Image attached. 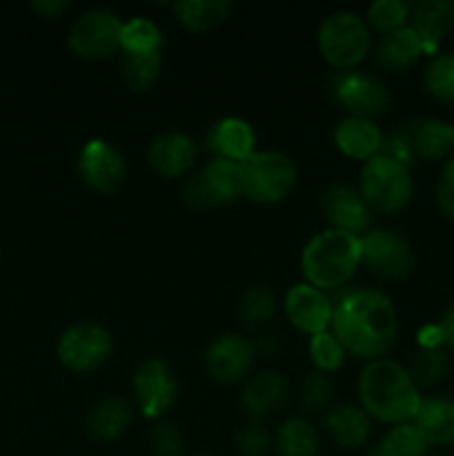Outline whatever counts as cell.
I'll list each match as a JSON object with an SVG mask.
<instances>
[{
    "instance_id": "52a82bcc",
    "label": "cell",
    "mask_w": 454,
    "mask_h": 456,
    "mask_svg": "<svg viewBox=\"0 0 454 456\" xmlns=\"http://www.w3.org/2000/svg\"><path fill=\"white\" fill-rule=\"evenodd\" d=\"M114 352L109 330L96 323H78L61 334L56 356L71 372H92L105 365Z\"/></svg>"
},
{
    "instance_id": "7402d4cb",
    "label": "cell",
    "mask_w": 454,
    "mask_h": 456,
    "mask_svg": "<svg viewBox=\"0 0 454 456\" xmlns=\"http://www.w3.org/2000/svg\"><path fill=\"white\" fill-rule=\"evenodd\" d=\"M423 53L427 52L421 36L412 29V25H405L401 29L392 31V34L381 36L374 56H377V62L383 69L401 71L409 69Z\"/></svg>"
},
{
    "instance_id": "74e56055",
    "label": "cell",
    "mask_w": 454,
    "mask_h": 456,
    "mask_svg": "<svg viewBox=\"0 0 454 456\" xmlns=\"http://www.w3.org/2000/svg\"><path fill=\"white\" fill-rule=\"evenodd\" d=\"M151 448L158 456H181L185 448V436L174 423L160 421L151 428Z\"/></svg>"
},
{
    "instance_id": "484cf974",
    "label": "cell",
    "mask_w": 454,
    "mask_h": 456,
    "mask_svg": "<svg viewBox=\"0 0 454 456\" xmlns=\"http://www.w3.org/2000/svg\"><path fill=\"white\" fill-rule=\"evenodd\" d=\"M231 9L234 4L227 0H182V3L172 4L178 22L191 34H203L218 27L230 18Z\"/></svg>"
},
{
    "instance_id": "3957f363",
    "label": "cell",
    "mask_w": 454,
    "mask_h": 456,
    "mask_svg": "<svg viewBox=\"0 0 454 456\" xmlns=\"http://www.w3.org/2000/svg\"><path fill=\"white\" fill-rule=\"evenodd\" d=\"M361 265V236L338 230H323L307 240L301 254L305 283L320 292L338 289Z\"/></svg>"
},
{
    "instance_id": "d4e9b609",
    "label": "cell",
    "mask_w": 454,
    "mask_h": 456,
    "mask_svg": "<svg viewBox=\"0 0 454 456\" xmlns=\"http://www.w3.org/2000/svg\"><path fill=\"white\" fill-rule=\"evenodd\" d=\"M412 423L427 441V445L454 444V401L441 399V396L423 399Z\"/></svg>"
},
{
    "instance_id": "f546056e",
    "label": "cell",
    "mask_w": 454,
    "mask_h": 456,
    "mask_svg": "<svg viewBox=\"0 0 454 456\" xmlns=\"http://www.w3.org/2000/svg\"><path fill=\"white\" fill-rule=\"evenodd\" d=\"M427 448L430 445L414 423H401L369 450V456H426Z\"/></svg>"
},
{
    "instance_id": "cb8c5ba5",
    "label": "cell",
    "mask_w": 454,
    "mask_h": 456,
    "mask_svg": "<svg viewBox=\"0 0 454 456\" xmlns=\"http://www.w3.org/2000/svg\"><path fill=\"white\" fill-rule=\"evenodd\" d=\"M129 423H132V405L118 396H109L89 410L87 419H85V430L93 441L107 444V441H116L118 436H123Z\"/></svg>"
},
{
    "instance_id": "d6a6232c",
    "label": "cell",
    "mask_w": 454,
    "mask_h": 456,
    "mask_svg": "<svg viewBox=\"0 0 454 456\" xmlns=\"http://www.w3.org/2000/svg\"><path fill=\"white\" fill-rule=\"evenodd\" d=\"M423 83L430 96L441 102H454V53H439L426 67Z\"/></svg>"
},
{
    "instance_id": "83f0119b",
    "label": "cell",
    "mask_w": 454,
    "mask_h": 456,
    "mask_svg": "<svg viewBox=\"0 0 454 456\" xmlns=\"http://www.w3.org/2000/svg\"><path fill=\"white\" fill-rule=\"evenodd\" d=\"M279 456H316L319 454V432L307 419L292 417L276 432Z\"/></svg>"
},
{
    "instance_id": "4dcf8cb0",
    "label": "cell",
    "mask_w": 454,
    "mask_h": 456,
    "mask_svg": "<svg viewBox=\"0 0 454 456\" xmlns=\"http://www.w3.org/2000/svg\"><path fill=\"white\" fill-rule=\"evenodd\" d=\"M276 314V297L267 285H252L239 301V319L245 328H265Z\"/></svg>"
},
{
    "instance_id": "9a60e30c",
    "label": "cell",
    "mask_w": 454,
    "mask_h": 456,
    "mask_svg": "<svg viewBox=\"0 0 454 456\" xmlns=\"http://www.w3.org/2000/svg\"><path fill=\"white\" fill-rule=\"evenodd\" d=\"M256 356V347L243 334H223L205 354L209 377L221 383H236L249 372Z\"/></svg>"
},
{
    "instance_id": "8992f818",
    "label": "cell",
    "mask_w": 454,
    "mask_h": 456,
    "mask_svg": "<svg viewBox=\"0 0 454 456\" xmlns=\"http://www.w3.org/2000/svg\"><path fill=\"white\" fill-rule=\"evenodd\" d=\"M319 49L334 69H352L365 61L372 45L365 18L354 12H336L319 27Z\"/></svg>"
},
{
    "instance_id": "f6af8a7d",
    "label": "cell",
    "mask_w": 454,
    "mask_h": 456,
    "mask_svg": "<svg viewBox=\"0 0 454 456\" xmlns=\"http://www.w3.org/2000/svg\"><path fill=\"white\" fill-rule=\"evenodd\" d=\"M426 456H436V454H426Z\"/></svg>"
},
{
    "instance_id": "8d00e7d4",
    "label": "cell",
    "mask_w": 454,
    "mask_h": 456,
    "mask_svg": "<svg viewBox=\"0 0 454 456\" xmlns=\"http://www.w3.org/2000/svg\"><path fill=\"white\" fill-rule=\"evenodd\" d=\"M332 392H334V383L329 379V374L319 372H310L303 381L301 387V405L305 412H323L328 410L329 401H332Z\"/></svg>"
},
{
    "instance_id": "5b68a950",
    "label": "cell",
    "mask_w": 454,
    "mask_h": 456,
    "mask_svg": "<svg viewBox=\"0 0 454 456\" xmlns=\"http://www.w3.org/2000/svg\"><path fill=\"white\" fill-rule=\"evenodd\" d=\"M359 194L369 209L383 214H396L409 205L414 196L412 174L408 165L378 154L363 163L359 176Z\"/></svg>"
},
{
    "instance_id": "60d3db41",
    "label": "cell",
    "mask_w": 454,
    "mask_h": 456,
    "mask_svg": "<svg viewBox=\"0 0 454 456\" xmlns=\"http://www.w3.org/2000/svg\"><path fill=\"white\" fill-rule=\"evenodd\" d=\"M436 205H439V212L443 216L454 221V159H450L439 174V183H436Z\"/></svg>"
},
{
    "instance_id": "277c9868",
    "label": "cell",
    "mask_w": 454,
    "mask_h": 456,
    "mask_svg": "<svg viewBox=\"0 0 454 456\" xmlns=\"http://www.w3.org/2000/svg\"><path fill=\"white\" fill-rule=\"evenodd\" d=\"M298 181V169L294 160L283 151L265 150L254 151L240 163V183L243 196L258 205L280 203L292 194Z\"/></svg>"
},
{
    "instance_id": "30bf717a",
    "label": "cell",
    "mask_w": 454,
    "mask_h": 456,
    "mask_svg": "<svg viewBox=\"0 0 454 456\" xmlns=\"http://www.w3.org/2000/svg\"><path fill=\"white\" fill-rule=\"evenodd\" d=\"M361 265L378 279L399 281L412 274V248L390 230H369L361 236Z\"/></svg>"
},
{
    "instance_id": "f35d334b",
    "label": "cell",
    "mask_w": 454,
    "mask_h": 456,
    "mask_svg": "<svg viewBox=\"0 0 454 456\" xmlns=\"http://www.w3.org/2000/svg\"><path fill=\"white\" fill-rule=\"evenodd\" d=\"M270 435L258 423H249V426L240 428V432L236 435V448L243 456H263L270 450Z\"/></svg>"
},
{
    "instance_id": "d6986e66",
    "label": "cell",
    "mask_w": 454,
    "mask_h": 456,
    "mask_svg": "<svg viewBox=\"0 0 454 456\" xmlns=\"http://www.w3.org/2000/svg\"><path fill=\"white\" fill-rule=\"evenodd\" d=\"M207 147L214 159L243 163L256 151V134L247 120L239 116H227L212 125L207 134Z\"/></svg>"
},
{
    "instance_id": "4316f807",
    "label": "cell",
    "mask_w": 454,
    "mask_h": 456,
    "mask_svg": "<svg viewBox=\"0 0 454 456\" xmlns=\"http://www.w3.org/2000/svg\"><path fill=\"white\" fill-rule=\"evenodd\" d=\"M163 47V34L150 18L134 16L123 22L120 31V52L125 56H154Z\"/></svg>"
},
{
    "instance_id": "ab89813d",
    "label": "cell",
    "mask_w": 454,
    "mask_h": 456,
    "mask_svg": "<svg viewBox=\"0 0 454 456\" xmlns=\"http://www.w3.org/2000/svg\"><path fill=\"white\" fill-rule=\"evenodd\" d=\"M181 196H182V203L191 209H209V208H216L218 205L216 200H214L212 191H209L207 185H205V181L200 174L187 178L185 185H182Z\"/></svg>"
},
{
    "instance_id": "836d02e7",
    "label": "cell",
    "mask_w": 454,
    "mask_h": 456,
    "mask_svg": "<svg viewBox=\"0 0 454 456\" xmlns=\"http://www.w3.org/2000/svg\"><path fill=\"white\" fill-rule=\"evenodd\" d=\"M409 20V4L403 0H377L368 9V27L378 31L381 36L392 34L408 25Z\"/></svg>"
},
{
    "instance_id": "6da1fadb",
    "label": "cell",
    "mask_w": 454,
    "mask_h": 456,
    "mask_svg": "<svg viewBox=\"0 0 454 456\" xmlns=\"http://www.w3.org/2000/svg\"><path fill=\"white\" fill-rule=\"evenodd\" d=\"M329 332L347 354L377 361L392 350L399 334V316L387 294L374 288H356L343 294L334 305Z\"/></svg>"
},
{
    "instance_id": "e0dca14e",
    "label": "cell",
    "mask_w": 454,
    "mask_h": 456,
    "mask_svg": "<svg viewBox=\"0 0 454 456\" xmlns=\"http://www.w3.org/2000/svg\"><path fill=\"white\" fill-rule=\"evenodd\" d=\"M288 396L289 386L283 374L261 372L245 383L240 405L254 421H261V419L274 417L276 412H280L288 403Z\"/></svg>"
},
{
    "instance_id": "7bdbcfd3",
    "label": "cell",
    "mask_w": 454,
    "mask_h": 456,
    "mask_svg": "<svg viewBox=\"0 0 454 456\" xmlns=\"http://www.w3.org/2000/svg\"><path fill=\"white\" fill-rule=\"evenodd\" d=\"M441 338H443V347H452L454 350V303L445 310V314L441 316L439 323Z\"/></svg>"
},
{
    "instance_id": "5bb4252c",
    "label": "cell",
    "mask_w": 454,
    "mask_h": 456,
    "mask_svg": "<svg viewBox=\"0 0 454 456\" xmlns=\"http://www.w3.org/2000/svg\"><path fill=\"white\" fill-rule=\"evenodd\" d=\"M285 314L294 328L314 337L332 328L334 305L320 289L296 283L285 294Z\"/></svg>"
},
{
    "instance_id": "7a4b0ae2",
    "label": "cell",
    "mask_w": 454,
    "mask_h": 456,
    "mask_svg": "<svg viewBox=\"0 0 454 456\" xmlns=\"http://www.w3.org/2000/svg\"><path fill=\"white\" fill-rule=\"evenodd\" d=\"M359 401L369 419L401 426L414 421L423 399L403 365L392 359H377L361 372Z\"/></svg>"
},
{
    "instance_id": "f1b7e54d",
    "label": "cell",
    "mask_w": 454,
    "mask_h": 456,
    "mask_svg": "<svg viewBox=\"0 0 454 456\" xmlns=\"http://www.w3.org/2000/svg\"><path fill=\"white\" fill-rule=\"evenodd\" d=\"M205 185L212 191L218 205L231 203L243 196V183H240V163L225 159H212L200 172Z\"/></svg>"
},
{
    "instance_id": "44dd1931",
    "label": "cell",
    "mask_w": 454,
    "mask_h": 456,
    "mask_svg": "<svg viewBox=\"0 0 454 456\" xmlns=\"http://www.w3.org/2000/svg\"><path fill=\"white\" fill-rule=\"evenodd\" d=\"M412 29L421 36L427 53H434L441 40L454 29V0H421L409 4Z\"/></svg>"
},
{
    "instance_id": "603a6c76",
    "label": "cell",
    "mask_w": 454,
    "mask_h": 456,
    "mask_svg": "<svg viewBox=\"0 0 454 456\" xmlns=\"http://www.w3.org/2000/svg\"><path fill=\"white\" fill-rule=\"evenodd\" d=\"M325 430L341 448H361L372 435V421L361 405L343 403L328 410Z\"/></svg>"
},
{
    "instance_id": "7c38bea8",
    "label": "cell",
    "mask_w": 454,
    "mask_h": 456,
    "mask_svg": "<svg viewBox=\"0 0 454 456\" xmlns=\"http://www.w3.org/2000/svg\"><path fill=\"white\" fill-rule=\"evenodd\" d=\"M134 395L145 419H160L176 401V377L160 359H147L134 374Z\"/></svg>"
},
{
    "instance_id": "4fadbf2b",
    "label": "cell",
    "mask_w": 454,
    "mask_h": 456,
    "mask_svg": "<svg viewBox=\"0 0 454 456\" xmlns=\"http://www.w3.org/2000/svg\"><path fill=\"white\" fill-rule=\"evenodd\" d=\"M320 209H323L325 221L329 223V230L347 232V234L363 236L369 232L372 223V209L363 200V196L350 185H329L320 196Z\"/></svg>"
},
{
    "instance_id": "ee69618b",
    "label": "cell",
    "mask_w": 454,
    "mask_h": 456,
    "mask_svg": "<svg viewBox=\"0 0 454 456\" xmlns=\"http://www.w3.org/2000/svg\"><path fill=\"white\" fill-rule=\"evenodd\" d=\"M194 456H212V454H194Z\"/></svg>"
},
{
    "instance_id": "2e32d148",
    "label": "cell",
    "mask_w": 454,
    "mask_h": 456,
    "mask_svg": "<svg viewBox=\"0 0 454 456\" xmlns=\"http://www.w3.org/2000/svg\"><path fill=\"white\" fill-rule=\"evenodd\" d=\"M412 159L439 160L454 147V125L441 118H414L401 132Z\"/></svg>"
},
{
    "instance_id": "d590c367",
    "label": "cell",
    "mask_w": 454,
    "mask_h": 456,
    "mask_svg": "<svg viewBox=\"0 0 454 456\" xmlns=\"http://www.w3.org/2000/svg\"><path fill=\"white\" fill-rule=\"evenodd\" d=\"M160 74V53L154 56H125L123 78L134 92H147L154 87Z\"/></svg>"
},
{
    "instance_id": "ba28073f",
    "label": "cell",
    "mask_w": 454,
    "mask_h": 456,
    "mask_svg": "<svg viewBox=\"0 0 454 456\" xmlns=\"http://www.w3.org/2000/svg\"><path fill=\"white\" fill-rule=\"evenodd\" d=\"M123 22L109 9H92L76 18L69 29V47L85 61H105L120 49Z\"/></svg>"
},
{
    "instance_id": "b9f144b4",
    "label": "cell",
    "mask_w": 454,
    "mask_h": 456,
    "mask_svg": "<svg viewBox=\"0 0 454 456\" xmlns=\"http://www.w3.org/2000/svg\"><path fill=\"white\" fill-rule=\"evenodd\" d=\"M29 7L43 18H61L62 12L69 9V3H65V0H38V3H31Z\"/></svg>"
},
{
    "instance_id": "8fae6325",
    "label": "cell",
    "mask_w": 454,
    "mask_h": 456,
    "mask_svg": "<svg viewBox=\"0 0 454 456\" xmlns=\"http://www.w3.org/2000/svg\"><path fill=\"white\" fill-rule=\"evenodd\" d=\"M78 174L93 191L114 194L127 178V163L114 145L92 138L78 154Z\"/></svg>"
},
{
    "instance_id": "9c48e42d",
    "label": "cell",
    "mask_w": 454,
    "mask_h": 456,
    "mask_svg": "<svg viewBox=\"0 0 454 456\" xmlns=\"http://www.w3.org/2000/svg\"><path fill=\"white\" fill-rule=\"evenodd\" d=\"M332 96L352 118L372 120L390 107V92L377 76L363 71H341L332 80Z\"/></svg>"
},
{
    "instance_id": "ffe728a7",
    "label": "cell",
    "mask_w": 454,
    "mask_h": 456,
    "mask_svg": "<svg viewBox=\"0 0 454 456\" xmlns=\"http://www.w3.org/2000/svg\"><path fill=\"white\" fill-rule=\"evenodd\" d=\"M383 141H385V136L374 120L345 116L334 129V145L338 147L343 156L352 160L368 163L369 159L381 154Z\"/></svg>"
},
{
    "instance_id": "ac0fdd59",
    "label": "cell",
    "mask_w": 454,
    "mask_h": 456,
    "mask_svg": "<svg viewBox=\"0 0 454 456\" xmlns=\"http://www.w3.org/2000/svg\"><path fill=\"white\" fill-rule=\"evenodd\" d=\"M151 169L165 178L185 176L196 163V145L187 134L167 132L151 141L147 151Z\"/></svg>"
},
{
    "instance_id": "1f68e13d",
    "label": "cell",
    "mask_w": 454,
    "mask_h": 456,
    "mask_svg": "<svg viewBox=\"0 0 454 456\" xmlns=\"http://www.w3.org/2000/svg\"><path fill=\"white\" fill-rule=\"evenodd\" d=\"M405 370L412 377V381L417 383V387L436 386V383L443 381L450 370L448 352L443 347H436V350H423L421 347L418 352H414Z\"/></svg>"
},
{
    "instance_id": "e575fe53",
    "label": "cell",
    "mask_w": 454,
    "mask_h": 456,
    "mask_svg": "<svg viewBox=\"0 0 454 456\" xmlns=\"http://www.w3.org/2000/svg\"><path fill=\"white\" fill-rule=\"evenodd\" d=\"M307 350H310V361L319 372L332 374L341 370L343 363H345V347L338 343V338L329 330L310 337V347Z\"/></svg>"
}]
</instances>
